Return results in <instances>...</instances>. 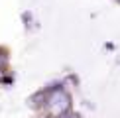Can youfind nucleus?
<instances>
[{"label":"nucleus","instance_id":"1","mask_svg":"<svg viewBox=\"0 0 120 118\" xmlns=\"http://www.w3.org/2000/svg\"><path fill=\"white\" fill-rule=\"evenodd\" d=\"M49 108H51L55 114H63L69 108V96L65 92H55L51 98H49Z\"/></svg>","mask_w":120,"mask_h":118},{"label":"nucleus","instance_id":"2","mask_svg":"<svg viewBox=\"0 0 120 118\" xmlns=\"http://www.w3.org/2000/svg\"><path fill=\"white\" fill-rule=\"evenodd\" d=\"M4 65H6V55H4V53L0 51V69H2Z\"/></svg>","mask_w":120,"mask_h":118},{"label":"nucleus","instance_id":"3","mask_svg":"<svg viewBox=\"0 0 120 118\" xmlns=\"http://www.w3.org/2000/svg\"><path fill=\"white\" fill-rule=\"evenodd\" d=\"M118 2H120V0H118Z\"/></svg>","mask_w":120,"mask_h":118}]
</instances>
